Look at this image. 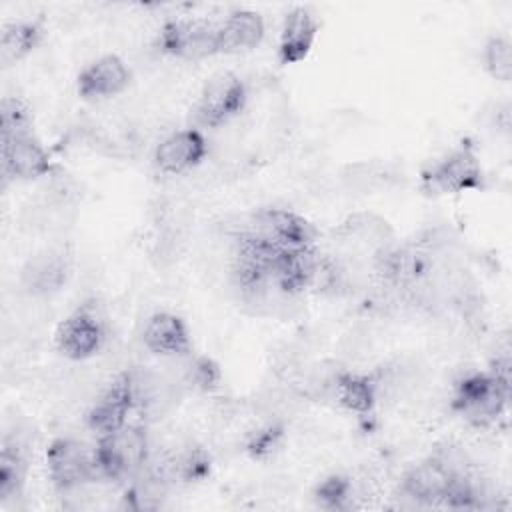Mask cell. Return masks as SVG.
Listing matches in <instances>:
<instances>
[{"mask_svg": "<svg viewBox=\"0 0 512 512\" xmlns=\"http://www.w3.org/2000/svg\"><path fill=\"white\" fill-rule=\"evenodd\" d=\"M26 478V458L22 442L4 438L0 450V500L16 496Z\"/></svg>", "mask_w": 512, "mask_h": 512, "instance_id": "7402d4cb", "label": "cell"}, {"mask_svg": "<svg viewBox=\"0 0 512 512\" xmlns=\"http://www.w3.org/2000/svg\"><path fill=\"white\" fill-rule=\"evenodd\" d=\"M130 84V70L122 58L108 54L88 64L78 76V92L86 100L120 94Z\"/></svg>", "mask_w": 512, "mask_h": 512, "instance_id": "4fadbf2b", "label": "cell"}, {"mask_svg": "<svg viewBox=\"0 0 512 512\" xmlns=\"http://www.w3.org/2000/svg\"><path fill=\"white\" fill-rule=\"evenodd\" d=\"M206 150V140L198 130H176L162 138L156 146L154 166L164 174H180L200 164Z\"/></svg>", "mask_w": 512, "mask_h": 512, "instance_id": "8fae6325", "label": "cell"}, {"mask_svg": "<svg viewBox=\"0 0 512 512\" xmlns=\"http://www.w3.org/2000/svg\"><path fill=\"white\" fill-rule=\"evenodd\" d=\"M106 338V326L94 306L74 310L56 330V346L70 360H84L96 354Z\"/></svg>", "mask_w": 512, "mask_h": 512, "instance_id": "8992f818", "label": "cell"}, {"mask_svg": "<svg viewBox=\"0 0 512 512\" xmlns=\"http://www.w3.org/2000/svg\"><path fill=\"white\" fill-rule=\"evenodd\" d=\"M166 492H168V482L144 468L138 476L132 478L124 494V508L134 512L158 510L166 500Z\"/></svg>", "mask_w": 512, "mask_h": 512, "instance_id": "ffe728a7", "label": "cell"}, {"mask_svg": "<svg viewBox=\"0 0 512 512\" xmlns=\"http://www.w3.org/2000/svg\"><path fill=\"white\" fill-rule=\"evenodd\" d=\"M178 382L182 388H192V390H210L218 384L220 380V370L218 364L212 362L206 356H196L184 362L182 372L176 374Z\"/></svg>", "mask_w": 512, "mask_h": 512, "instance_id": "603a6c76", "label": "cell"}, {"mask_svg": "<svg viewBox=\"0 0 512 512\" xmlns=\"http://www.w3.org/2000/svg\"><path fill=\"white\" fill-rule=\"evenodd\" d=\"M46 466L52 484L62 492L76 490L100 474L94 452L74 438H56L46 450Z\"/></svg>", "mask_w": 512, "mask_h": 512, "instance_id": "277c9868", "label": "cell"}, {"mask_svg": "<svg viewBox=\"0 0 512 512\" xmlns=\"http://www.w3.org/2000/svg\"><path fill=\"white\" fill-rule=\"evenodd\" d=\"M424 180L440 192H464L482 184V168L476 154L468 146H462L432 164Z\"/></svg>", "mask_w": 512, "mask_h": 512, "instance_id": "9c48e42d", "label": "cell"}, {"mask_svg": "<svg viewBox=\"0 0 512 512\" xmlns=\"http://www.w3.org/2000/svg\"><path fill=\"white\" fill-rule=\"evenodd\" d=\"M4 180H34L50 172V156L34 136L32 126L2 130Z\"/></svg>", "mask_w": 512, "mask_h": 512, "instance_id": "3957f363", "label": "cell"}, {"mask_svg": "<svg viewBox=\"0 0 512 512\" xmlns=\"http://www.w3.org/2000/svg\"><path fill=\"white\" fill-rule=\"evenodd\" d=\"M134 408L132 388L128 374H120L112 380V384L98 396V400L88 410L86 422L92 432L98 436L110 434L126 424L128 412Z\"/></svg>", "mask_w": 512, "mask_h": 512, "instance_id": "30bf717a", "label": "cell"}, {"mask_svg": "<svg viewBox=\"0 0 512 512\" xmlns=\"http://www.w3.org/2000/svg\"><path fill=\"white\" fill-rule=\"evenodd\" d=\"M452 482L454 478L430 456L404 474L400 490L414 504L434 506L446 504Z\"/></svg>", "mask_w": 512, "mask_h": 512, "instance_id": "7c38bea8", "label": "cell"}, {"mask_svg": "<svg viewBox=\"0 0 512 512\" xmlns=\"http://www.w3.org/2000/svg\"><path fill=\"white\" fill-rule=\"evenodd\" d=\"M484 66L500 82L512 78V44L504 36H492L484 46Z\"/></svg>", "mask_w": 512, "mask_h": 512, "instance_id": "cb8c5ba5", "label": "cell"}, {"mask_svg": "<svg viewBox=\"0 0 512 512\" xmlns=\"http://www.w3.org/2000/svg\"><path fill=\"white\" fill-rule=\"evenodd\" d=\"M164 52L184 58L200 60L218 54V26L208 20H172L168 22L158 38Z\"/></svg>", "mask_w": 512, "mask_h": 512, "instance_id": "52a82bcc", "label": "cell"}, {"mask_svg": "<svg viewBox=\"0 0 512 512\" xmlns=\"http://www.w3.org/2000/svg\"><path fill=\"white\" fill-rule=\"evenodd\" d=\"M42 30L36 22H12L0 34V62L4 68L20 62L40 42Z\"/></svg>", "mask_w": 512, "mask_h": 512, "instance_id": "d6986e66", "label": "cell"}, {"mask_svg": "<svg viewBox=\"0 0 512 512\" xmlns=\"http://www.w3.org/2000/svg\"><path fill=\"white\" fill-rule=\"evenodd\" d=\"M340 234L346 240L372 246L374 252L392 242V228L376 214H354L342 222Z\"/></svg>", "mask_w": 512, "mask_h": 512, "instance_id": "44dd1931", "label": "cell"}, {"mask_svg": "<svg viewBox=\"0 0 512 512\" xmlns=\"http://www.w3.org/2000/svg\"><path fill=\"white\" fill-rule=\"evenodd\" d=\"M316 32H318V24L306 8L300 6L290 10L284 18L282 32H280L278 54L282 64L302 62L316 40Z\"/></svg>", "mask_w": 512, "mask_h": 512, "instance_id": "2e32d148", "label": "cell"}, {"mask_svg": "<svg viewBox=\"0 0 512 512\" xmlns=\"http://www.w3.org/2000/svg\"><path fill=\"white\" fill-rule=\"evenodd\" d=\"M314 496L326 510H344L352 504V484L344 476H330L318 484Z\"/></svg>", "mask_w": 512, "mask_h": 512, "instance_id": "d4e9b609", "label": "cell"}, {"mask_svg": "<svg viewBox=\"0 0 512 512\" xmlns=\"http://www.w3.org/2000/svg\"><path fill=\"white\" fill-rule=\"evenodd\" d=\"M142 338L144 346L158 356L180 358L188 356L192 348L188 326L180 316L170 312H158L150 316L144 326Z\"/></svg>", "mask_w": 512, "mask_h": 512, "instance_id": "5bb4252c", "label": "cell"}, {"mask_svg": "<svg viewBox=\"0 0 512 512\" xmlns=\"http://www.w3.org/2000/svg\"><path fill=\"white\" fill-rule=\"evenodd\" d=\"M330 396L340 406H344L346 410L356 412V414H368L378 400L372 376L352 374V372H342V370H338L334 376Z\"/></svg>", "mask_w": 512, "mask_h": 512, "instance_id": "ac0fdd59", "label": "cell"}, {"mask_svg": "<svg viewBox=\"0 0 512 512\" xmlns=\"http://www.w3.org/2000/svg\"><path fill=\"white\" fill-rule=\"evenodd\" d=\"M510 398V380L496 374H468L456 384L452 408L472 426L494 424Z\"/></svg>", "mask_w": 512, "mask_h": 512, "instance_id": "7a4b0ae2", "label": "cell"}, {"mask_svg": "<svg viewBox=\"0 0 512 512\" xmlns=\"http://www.w3.org/2000/svg\"><path fill=\"white\" fill-rule=\"evenodd\" d=\"M68 258L58 250H44L32 256L22 268V284L34 296L58 292L68 278Z\"/></svg>", "mask_w": 512, "mask_h": 512, "instance_id": "9a60e30c", "label": "cell"}, {"mask_svg": "<svg viewBox=\"0 0 512 512\" xmlns=\"http://www.w3.org/2000/svg\"><path fill=\"white\" fill-rule=\"evenodd\" d=\"M246 230H252L270 242L282 246V248H302L312 246L318 232L310 220L304 216L284 210V208H262L258 210L250 226Z\"/></svg>", "mask_w": 512, "mask_h": 512, "instance_id": "ba28073f", "label": "cell"}, {"mask_svg": "<svg viewBox=\"0 0 512 512\" xmlns=\"http://www.w3.org/2000/svg\"><path fill=\"white\" fill-rule=\"evenodd\" d=\"M246 102V88L232 72L214 74L202 88L194 108L196 120L202 126L216 128L236 116Z\"/></svg>", "mask_w": 512, "mask_h": 512, "instance_id": "5b68a950", "label": "cell"}, {"mask_svg": "<svg viewBox=\"0 0 512 512\" xmlns=\"http://www.w3.org/2000/svg\"><path fill=\"white\" fill-rule=\"evenodd\" d=\"M94 456L102 476L110 480H132L148 462V436L142 426L124 424L122 428L98 438Z\"/></svg>", "mask_w": 512, "mask_h": 512, "instance_id": "6da1fadb", "label": "cell"}, {"mask_svg": "<svg viewBox=\"0 0 512 512\" xmlns=\"http://www.w3.org/2000/svg\"><path fill=\"white\" fill-rule=\"evenodd\" d=\"M264 36L262 16L254 10H236L218 26V50L238 54L252 50Z\"/></svg>", "mask_w": 512, "mask_h": 512, "instance_id": "e0dca14e", "label": "cell"}]
</instances>
